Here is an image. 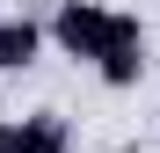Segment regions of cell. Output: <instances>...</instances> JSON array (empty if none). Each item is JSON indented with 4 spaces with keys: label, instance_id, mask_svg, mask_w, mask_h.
Wrapping results in <instances>:
<instances>
[{
    "label": "cell",
    "instance_id": "6da1fadb",
    "mask_svg": "<svg viewBox=\"0 0 160 153\" xmlns=\"http://www.w3.org/2000/svg\"><path fill=\"white\" fill-rule=\"evenodd\" d=\"M146 66H153V59H146V22L109 8V44L95 51V73H102L109 88H138V80H146Z\"/></svg>",
    "mask_w": 160,
    "mask_h": 153
},
{
    "label": "cell",
    "instance_id": "7a4b0ae2",
    "mask_svg": "<svg viewBox=\"0 0 160 153\" xmlns=\"http://www.w3.org/2000/svg\"><path fill=\"white\" fill-rule=\"evenodd\" d=\"M51 44H58L66 59L95 66V51L109 44V8H102V0H58V15H51Z\"/></svg>",
    "mask_w": 160,
    "mask_h": 153
},
{
    "label": "cell",
    "instance_id": "3957f363",
    "mask_svg": "<svg viewBox=\"0 0 160 153\" xmlns=\"http://www.w3.org/2000/svg\"><path fill=\"white\" fill-rule=\"evenodd\" d=\"M37 51H44V29H37L29 15H22V22L0 15V73H29V66H37Z\"/></svg>",
    "mask_w": 160,
    "mask_h": 153
}]
</instances>
